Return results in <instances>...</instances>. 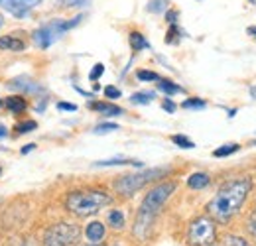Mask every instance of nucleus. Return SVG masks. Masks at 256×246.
I'll return each mask as SVG.
<instances>
[{"instance_id": "obj_34", "label": "nucleus", "mask_w": 256, "mask_h": 246, "mask_svg": "<svg viewBox=\"0 0 256 246\" xmlns=\"http://www.w3.org/2000/svg\"><path fill=\"white\" fill-rule=\"evenodd\" d=\"M58 108H60V110H64V112H75V110H77V104L62 100V102H58Z\"/></svg>"}, {"instance_id": "obj_41", "label": "nucleus", "mask_w": 256, "mask_h": 246, "mask_svg": "<svg viewBox=\"0 0 256 246\" xmlns=\"http://www.w3.org/2000/svg\"><path fill=\"white\" fill-rule=\"evenodd\" d=\"M87 246H98V244H91V242H89V244H87Z\"/></svg>"}, {"instance_id": "obj_23", "label": "nucleus", "mask_w": 256, "mask_h": 246, "mask_svg": "<svg viewBox=\"0 0 256 246\" xmlns=\"http://www.w3.org/2000/svg\"><path fill=\"white\" fill-rule=\"evenodd\" d=\"M172 142L176 146H180V148H186V150H193L195 148V142H193L190 136H186V134H174L172 136Z\"/></svg>"}, {"instance_id": "obj_4", "label": "nucleus", "mask_w": 256, "mask_h": 246, "mask_svg": "<svg viewBox=\"0 0 256 246\" xmlns=\"http://www.w3.org/2000/svg\"><path fill=\"white\" fill-rule=\"evenodd\" d=\"M81 238V228L75 222H56L52 226H48V230L44 232V246H77Z\"/></svg>"}, {"instance_id": "obj_21", "label": "nucleus", "mask_w": 256, "mask_h": 246, "mask_svg": "<svg viewBox=\"0 0 256 246\" xmlns=\"http://www.w3.org/2000/svg\"><path fill=\"white\" fill-rule=\"evenodd\" d=\"M238 150H240L238 144H223L217 150H213V158H228V156L236 154Z\"/></svg>"}, {"instance_id": "obj_31", "label": "nucleus", "mask_w": 256, "mask_h": 246, "mask_svg": "<svg viewBox=\"0 0 256 246\" xmlns=\"http://www.w3.org/2000/svg\"><path fill=\"white\" fill-rule=\"evenodd\" d=\"M246 230H248V234L256 240V213H250L248 218H246Z\"/></svg>"}, {"instance_id": "obj_13", "label": "nucleus", "mask_w": 256, "mask_h": 246, "mask_svg": "<svg viewBox=\"0 0 256 246\" xmlns=\"http://www.w3.org/2000/svg\"><path fill=\"white\" fill-rule=\"evenodd\" d=\"M0 50H4V52H24L26 42L16 38V36H2L0 38Z\"/></svg>"}, {"instance_id": "obj_6", "label": "nucleus", "mask_w": 256, "mask_h": 246, "mask_svg": "<svg viewBox=\"0 0 256 246\" xmlns=\"http://www.w3.org/2000/svg\"><path fill=\"white\" fill-rule=\"evenodd\" d=\"M81 18H83V16H77V18H73V20H54V22H50V24L38 28V30L32 34L34 44H36L40 50H48L56 40H60V38L64 36L65 32H69L73 26H77V24L81 22Z\"/></svg>"}, {"instance_id": "obj_35", "label": "nucleus", "mask_w": 256, "mask_h": 246, "mask_svg": "<svg viewBox=\"0 0 256 246\" xmlns=\"http://www.w3.org/2000/svg\"><path fill=\"white\" fill-rule=\"evenodd\" d=\"M164 14H166V20H168L170 24H178V16H180L178 10H166Z\"/></svg>"}, {"instance_id": "obj_7", "label": "nucleus", "mask_w": 256, "mask_h": 246, "mask_svg": "<svg viewBox=\"0 0 256 246\" xmlns=\"http://www.w3.org/2000/svg\"><path fill=\"white\" fill-rule=\"evenodd\" d=\"M176 189H178V184H176V182H162V184L154 185V187L144 195L140 209L146 211V213H150V215L158 216V213L164 209V205L168 203V199L176 193Z\"/></svg>"}, {"instance_id": "obj_12", "label": "nucleus", "mask_w": 256, "mask_h": 246, "mask_svg": "<svg viewBox=\"0 0 256 246\" xmlns=\"http://www.w3.org/2000/svg\"><path fill=\"white\" fill-rule=\"evenodd\" d=\"M89 108H91V110H95V112L104 114V116H120V114L124 112L120 106L110 104V102H104V100H93V102L89 104Z\"/></svg>"}, {"instance_id": "obj_42", "label": "nucleus", "mask_w": 256, "mask_h": 246, "mask_svg": "<svg viewBox=\"0 0 256 246\" xmlns=\"http://www.w3.org/2000/svg\"><path fill=\"white\" fill-rule=\"evenodd\" d=\"M0 174H2V168H0Z\"/></svg>"}, {"instance_id": "obj_17", "label": "nucleus", "mask_w": 256, "mask_h": 246, "mask_svg": "<svg viewBox=\"0 0 256 246\" xmlns=\"http://www.w3.org/2000/svg\"><path fill=\"white\" fill-rule=\"evenodd\" d=\"M6 106H8V110L10 112H14V114H20V112H24L26 110V100H24V96H20V94H12V96H8L6 98Z\"/></svg>"}, {"instance_id": "obj_5", "label": "nucleus", "mask_w": 256, "mask_h": 246, "mask_svg": "<svg viewBox=\"0 0 256 246\" xmlns=\"http://www.w3.org/2000/svg\"><path fill=\"white\" fill-rule=\"evenodd\" d=\"M217 240V222L209 215L195 216L188 226L190 246H213Z\"/></svg>"}, {"instance_id": "obj_16", "label": "nucleus", "mask_w": 256, "mask_h": 246, "mask_svg": "<svg viewBox=\"0 0 256 246\" xmlns=\"http://www.w3.org/2000/svg\"><path fill=\"white\" fill-rule=\"evenodd\" d=\"M96 168H110V166H136V168H142L140 162L136 160H130V158H110V160H100L95 162Z\"/></svg>"}, {"instance_id": "obj_33", "label": "nucleus", "mask_w": 256, "mask_h": 246, "mask_svg": "<svg viewBox=\"0 0 256 246\" xmlns=\"http://www.w3.org/2000/svg\"><path fill=\"white\" fill-rule=\"evenodd\" d=\"M162 108H164L166 112H170V114H172V112H176L178 104H176V102H174V100L168 96V98H164V100H162Z\"/></svg>"}, {"instance_id": "obj_8", "label": "nucleus", "mask_w": 256, "mask_h": 246, "mask_svg": "<svg viewBox=\"0 0 256 246\" xmlns=\"http://www.w3.org/2000/svg\"><path fill=\"white\" fill-rule=\"evenodd\" d=\"M154 220H156V215H150V213L138 209L136 218H134V224H132V234H134V238L146 240V238L150 236V232H152Z\"/></svg>"}, {"instance_id": "obj_19", "label": "nucleus", "mask_w": 256, "mask_h": 246, "mask_svg": "<svg viewBox=\"0 0 256 246\" xmlns=\"http://www.w3.org/2000/svg\"><path fill=\"white\" fill-rule=\"evenodd\" d=\"M158 83V89H160L162 92H166L168 96H172V94H178V92H184V89L180 87V85H176L174 81H170V79H158L156 81Z\"/></svg>"}, {"instance_id": "obj_24", "label": "nucleus", "mask_w": 256, "mask_h": 246, "mask_svg": "<svg viewBox=\"0 0 256 246\" xmlns=\"http://www.w3.org/2000/svg\"><path fill=\"white\" fill-rule=\"evenodd\" d=\"M168 6H170V0H150L146 10L152 14H164L168 10Z\"/></svg>"}, {"instance_id": "obj_2", "label": "nucleus", "mask_w": 256, "mask_h": 246, "mask_svg": "<svg viewBox=\"0 0 256 246\" xmlns=\"http://www.w3.org/2000/svg\"><path fill=\"white\" fill-rule=\"evenodd\" d=\"M112 203V197L98 187H83V189H75L71 193H67L65 197V209L75 216H93L100 209H104L106 205Z\"/></svg>"}, {"instance_id": "obj_27", "label": "nucleus", "mask_w": 256, "mask_h": 246, "mask_svg": "<svg viewBox=\"0 0 256 246\" xmlns=\"http://www.w3.org/2000/svg\"><path fill=\"white\" fill-rule=\"evenodd\" d=\"M136 77H138L140 81H146V83L160 79V75H158L156 71H150V69H138V71H136Z\"/></svg>"}, {"instance_id": "obj_40", "label": "nucleus", "mask_w": 256, "mask_h": 246, "mask_svg": "<svg viewBox=\"0 0 256 246\" xmlns=\"http://www.w3.org/2000/svg\"><path fill=\"white\" fill-rule=\"evenodd\" d=\"M2 26H4V18L0 16V28H2Z\"/></svg>"}, {"instance_id": "obj_36", "label": "nucleus", "mask_w": 256, "mask_h": 246, "mask_svg": "<svg viewBox=\"0 0 256 246\" xmlns=\"http://www.w3.org/2000/svg\"><path fill=\"white\" fill-rule=\"evenodd\" d=\"M89 0H67L65 6H87Z\"/></svg>"}, {"instance_id": "obj_38", "label": "nucleus", "mask_w": 256, "mask_h": 246, "mask_svg": "<svg viewBox=\"0 0 256 246\" xmlns=\"http://www.w3.org/2000/svg\"><path fill=\"white\" fill-rule=\"evenodd\" d=\"M246 32H248V36H252V38L256 40V26H248Z\"/></svg>"}, {"instance_id": "obj_15", "label": "nucleus", "mask_w": 256, "mask_h": 246, "mask_svg": "<svg viewBox=\"0 0 256 246\" xmlns=\"http://www.w3.org/2000/svg\"><path fill=\"white\" fill-rule=\"evenodd\" d=\"M106 222H108L110 228L120 230V228H124V224H126V216H124V213H122L120 209H110L108 215H106Z\"/></svg>"}, {"instance_id": "obj_32", "label": "nucleus", "mask_w": 256, "mask_h": 246, "mask_svg": "<svg viewBox=\"0 0 256 246\" xmlns=\"http://www.w3.org/2000/svg\"><path fill=\"white\" fill-rule=\"evenodd\" d=\"M102 73H104V65H102V63H95V67H93L91 73H89V79H91V81H96V79H100Z\"/></svg>"}, {"instance_id": "obj_45", "label": "nucleus", "mask_w": 256, "mask_h": 246, "mask_svg": "<svg viewBox=\"0 0 256 246\" xmlns=\"http://www.w3.org/2000/svg\"><path fill=\"white\" fill-rule=\"evenodd\" d=\"M112 246H120V244H112Z\"/></svg>"}, {"instance_id": "obj_22", "label": "nucleus", "mask_w": 256, "mask_h": 246, "mask_svg": "<svg viewBox=\"0 0 256 246\" xmlns=\"http://www.w3.org/2000/svg\"><path fill=\"white\" fill-rule=\"evenodd\" d=\"M182 108H186V110H203V108H207V102L203 98L192 96V98H186L182 102Z\"/></svg>"}, {"instance_id": "obj_26", "label": "nucleus", "mask_w": 256, "mask_h": 246, "mask_svg": "<svg viewBox=\"0 0 256 246\" xmlns=\"http://www.w3.org/2000/svg\"><path fill=\"white\" fill-rule=\"evenodd\" d=\"M182 38V30L178 28V24H170V30L166 34V44H178Z\"/></svg>"}, {"instance_id": "obj_11", "label": "nucleus", "mask_w": 256, "mask_h": 246, "mask_svg": "<svg viewBox=\"0 0 256 246\" xmlns=\"http://www.w3.org/2000/svg\"><path fill=\"white\" fill-rule=\"evenodd\" d=\"M8 89L18 92H38L42 87L38 83H34V79H30V77H16L14 81L8 83Z\"/></svg>"}, {"instance_id": "obj_10", "label": "nucleus", "mask_w": 256, "mask_h": 246, "mask_svg": "<svg viewBox=\"0 0 256 246\" xmlns=\"http://www.w3.org/2000/svg\"><path fill=\"white\" fill-rule=\"evenodd\" d=\"M85 236H87V240H89L91 244H98V242L104 240L106 228H104V224H102L100 220H91V222L87 224V228H85Z\"/></svg>"}, {"instance_id": "obj_18", "label": "nucleus", "mask_w": 256, "mask_h": 246, "mask_svg": "<svg viewBox=\"0 0 256 246\" xmlns=\"http://www.w3.org/2000/svg\"><path fill=\"white\" fill-rule=\"evenodd\" d=\"M128 42H130V48H132L134 52H142V50H148V48H150L148 40H146L140 32H130Z\"/></svg>"}, {"instance_id": "obj_9", "label": "nucleus", "mask_w": 256, "mask_h": 246, "mask_svg": "<svg viewBox=\"0 0 256 246\" xmlns=\"http://www.w3.org/2000/svg\"><path fill=\"white\" fill-rule=\"evenodd\" d=\"M40 0H4V8L14 16V18H26L28 12L32 10L34 6L38 4Z\"/></svg>"}, {"instance_id": "obj_37", "label": "nucleus", "mask_w": 256, "mask_h": 246, "mask_svg": "<svg viewBox=\"0 0 256 246\" xmlns=\"http://www.w3.org/2000/svg\"><path fill=\"white\" fill-rule=\"evenodd\" d=\"M34 148H36V144H28V146H24V148H22L20 152H22V154H30Z\"/></svg>"}, {"instance_id": "obj_39", "label": "nucleus", "mask_w": 256, "mask_h": 246, "mask_svg": "<svg viewBox=\"0 0 256 246\" xmlns=\"http://www.w3.org/2000/svg\"><path fill=\"white\" fill-rule=\"evenodd\" d=\"M6 134H8V128H6V126H2V124H0V138H4V136H6Z\"/></svg>"}, {"instance_id": "obj_20", "label": "nucleus", "mask_w": 256, "mask_h": 246, "mask_svg": "<svg viewBox=\"0 0 256 246\" xmlns=\"http://www.w3.org/2000/svg\"><path fill=\"white\" fill-rule=\"evenodd\" d=\"M154 98H156V92L140 91V92H134V94L130 96V102H132V104H148V102H152Z\"/></svg>"}, {"instance_id": "obj_43", "label": "nucleus", "mask_w": 256, "mask_h": 246, "mask_svg": "<svg viewBox=\"0 0 256 246\" xmlns=\"http://www.w3.org/2000/svg\"><path fill=\"white\" fill-rule=\"evenodd\" d=\"M0 106H2V100H0Z\"/></svg>"}, {"instance_id": "obj_3", "label": "nucleus", "mask_w": 256, "mask_h": 246, "mask_svg": "<svg viewBox=\"0 0 256 246\" xmlns=\"http://www.w3.org/2000/svg\"><path fill=\"white\" fill-rule=\"evenodd\" d=\"M168 174L166 168H154V170H144V172H134V174H126L120 176L112 182V189L120 195V197H132L136 195L140 189H144L148 184H154L156 180H160Z\"/></svg>"}, {"instance_id": "obj_1", "label": "nucleus", "mask_w": 256, "mask_h": 246, "mask_svg": "<svg viewBox=\"0 0 256 246\" xmlns=\"http://www.w3.org/2000/svg\"><path fill=\"white\" fill-rule=\"evenodd\" d=\"M250 189H252L250 178H236V180L224 182L213 195V199L209 201L207 215L217 224H228L242 209Z\"/></svg>"}, {"instance_id": "obj_29", "label": "nucleus", "mask_w": 256, "mask_h": 246, "mask_svg": "<svg viewBox=\"0 0 256 246\" xmlns=\"http://www.w3.org/2000/svg\"><path fill=\"white\" fill-rule=\"evenodd\" d=\"M38 122L36 120H24V122L16 124V132L18 134H28V132H34L36 130Z\"/></svg>"}, {"instance_id": "obj_28", "label": "nucleus", "mask_w": 256, "mask_h": 246, "mask_svg": "<svg viewBox=\"0 0 256 246\" xmlns=\"http://www.w3.org/2000/svg\"><path fill=\"white\" fill-rule=\"evenodd\" d=\"M118 130V124L114 122H100L98 126H95V134H108V132H116Z\"/></svg>"}, {"instance_id": "obj_44", "label": "nucleus", "mask_w": 256, "mask_h": 246, "mask_svg": "<svg viewBox=\"0 0 256 246\" xmlns=\"http://www.w3.org/2000/svg\"><path fill=\"white\" fill-rule=\"evenodd\" d=\"M2 2H4V0H0V4H2Z\"/></svg>"}, {"instance_id": "obj_30", "label": "nucleus", "mask_w": 256, "mask_h": 246, "mask_svg": "<svg viewBox=\"0 0 256 246\" xmlns=\"http://www.w3.org/2000/svg\"><path fill=\"white\" fill-rule=\"evenodd\" d=\"M102 92H104V96H106V98H110V100H114V98H120V96H122L120 89H118V87H114V85H106V87L102 89Z\"/></svg>"}, {"instance_id": "obj_25", "label": "nucleus", "mask_w": 256, "mask_h": 246, "mask_svg": "<svg viewBox=\"0 0 256 246\" xmlns=\"http://www.w3.org/2000/svg\"><path fill=\"white\" fill-rule=\"evenodd\" d=\"M223 246H252L244 236H238V234H224Z\"/></svg>"}, {"instance_id": "obj_14", "label": "nucleus", "mask_w": 256, "mask_h": 246, "mask_svg": "<svg viewBox=\"0 0 256 246\" xmlns=\"http://www.w3.org/2000/svg\"><path fill=\"white\" fill-rule=\"evenodd\" d=\"M209 184H211V178L207 172H195L188 178V187L193 191H201V189L209 187Z\"/></svg>"}]
</instances>
